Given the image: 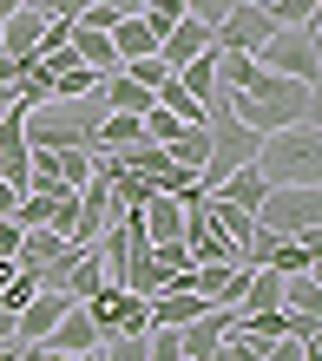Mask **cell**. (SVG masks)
<instances>
[{"label": "cell", "instance_id": "52a82bcc", "mask_svg": "<svg viewBox=\"0 0 322 361\" xmlns=\"http://www.w3.org/2000/svg\"><path fill=\"white\" fill-rule=\"evenodd\" d=\"M230 329H237V302H210L204 315H191V322L178 329V355L184 361H210V348H217Z\"/></svg>", "mask_w": 322, "mask_h": 361}, {"label": "cell", "instance_id": "cb8c5ba5", "mask_svg": "<svg viewBox=\"0 0 322 361\" xmlns=\"http://www.w3.org/2000/svg\"><path fill=\"white\" fill-rule=\"evenodd\" d=\"M53 178L66 184V190H79L85 178H93V152H85V145H73V152H53Z\"/></svg>", "mask_w": 322, "mask_h": 361}, {"label": "cell", "instance_id": "3957f363", "mask_svg": "<svg viewBox=\"0 0 322 361\" xmlns=\"http://www.w3.org/2000/svg\"><path fill=\"white\" fill-rule=\"evenodd\" d=\"M250 217H256V230H276V237H316L322 230V184H270Z\"/></svg>", "mask_w": 322, "mask_h": 361}, {"label": "cell", "instance_id": "d4e9b609", "mask_svg": "<svg viewBox=\"0 0 322 361\" xmlns=\"http://www.w3.org/2000/svg\"><path fill=\"white\" fill-rule=\"evenodd\" d=\"M125 79H132V86H145V92H158L165 86V79H171V66H165V59L158 53H138V59H125V66H119Z\"/></svg>", "mask_w": 322, "mask_h": 361}, {"label": "cell", "instance_id": "7402d4cb", "mask_svg": "<svg viewBox=\"0 0 322 361\" xmlns=\"http://www.w3.org/2000/svg\"><path fill=\"white\" fill-rule=\"evenodd\" d=\"M105 86V73H93V66H66V73H53V99H93Z\"/></svg>", "mask_w": 322, "mask_h": 361}, {"label": "cell", "instance_id": "d590c367", "mask_svg": "<svg viewBox=\"0 0 322 361\" xmlns=\"http://www.w3.org/2000/svg\"><path fill=\"white\" fill-rule=\"evenodd\" d=\"M13 269H20L13 257H0V289H7V283H13Z\"/></svg>", "mask_w": 322, "mask_h": 361}, {"label": "cell", "instance_id": "e0dca14e", "mask_svg": "<svg viewBox=\"0 0 322 361\" xmlns=\"http://www.w3.org/2000/svg\"><path fill=\"white\" fill-rule=\"evenodd\" d=\"M237 309H283V276L276 269H244Z\"/></svg>", "mask_w": 322, "mask_h": 361}, {"label": "cell", "instance_id": "e575fe53", "mask_svg": "<svg viewBox=\"0 0 322 361\" xmlns=\"http://www.w3.org/2000/svg\"><path fill=\"white\" fill-rule=\"evenodd\" d=\"M105 7H112V13H138L145 0H105Z\"/></svg>", "mask_w": 322, "mask_h": 361}, {"label": "cell", "instance_id": "5bb4252c", "mask_svg": "<svg viewBox=\"0 0 322 361\" xmlns=\"http://www.w3.org/2000/svg\"><path fill=\"white\" fill-rule=\"evenodd\" d=\"M165 158L178 164V171H184L191 184H198V171H204V158H210V132H204V125H184L178 138H165Z\"/></svg>", "mask_w": 322, "mask_h": 361}, {"label": "cell", "instance_id": "277c9868", "mask_svg": "<svg viewBox=\"0 0 322 361\" xmlns=\"http://www.w3.org/2000/svg\"><path fill=\"white\" fill-rule=\"evenodd\" d=\"M250 59L270 66V73H283V79L316 86V79H322V33H316V20H309V27H276L263 39V53H250Z\"/></svg>", "mask_w": 322, "mask_h": 361}, {"label": "cell", "instance_id": "f546056e", "mask_svg": "<svg viewBox=\"0 0 322 361\" xmlns=\"http://www.w3.org/2000/svg\"><path fill=\"white\" fill-rule=\"evenodd\" d=\"M230 7H237V0H184V13H191V20H204V27H217Z\"/></svg>", "mask_w": 322, "mask_h": 361}, {"label": "cell", "instance_id": "6da1fadb", "mask_svg": "<svg viewBox=\"0 0 322 361\" xmlns=\"http://www.w3.org/2000/svg\"><path fill=\"white\" fill-rule=\"evenodd\" d=\"M250 164L263 171V184H322V132H316V125L263 132Z\"/></svg>", "mask_w": 322, "mask_h": 361}, {"label": "cell", "instance_id": "f1b7e54d", "mask_svg": "<svg viewBox=\"0 0 322 361\" xmlns=\"http://www.w3.org/2000/svg\"><path fill=\"white\" fill-rule=\"evenodd\" d=\"M263 361H309V342H296V335H276L263 348Z\"/></svg>", "mask_w": 322, "mask_h": 361}, {"label": "cell", "instance_id": "30bf717a", "mask_svg": "<svg viewBox=\"0 0 322 361\" xmlns=\"http://www.w3.org/2000/svg\"><path fill=\"white\" fill-rule=\"evenodd\" d=\"M99 342H105V335H99L93 315H85V302H73L53 322V335H47V348H59V355H85V348H99Z\"/></svg>", "mask_w": 322, "mask_h": 361}, {"label": "cell", "instance_id": "8992f818", "mask_svg": "<svg viewBox=\"0 0 322 361\" xmlns=\"http://www.w3.org/2000/svg\"><path fill=\"white\" fill-rule=\"evenodd\" d=\"M270 33H276V20L256 7V0H237V7L210 27V47H217V53H263Z\"/></svg>", "mask_w": 322, "mask_h": 361}, {"label": "cell", "instance_id": "d6a6232c", "mask_svg": "<svg viewBox=\"0 0 322 361\" xmlns=\"http://www.w3.org/2000/svg\"><path fill=\"white\" fill-rule=\"evenodd\" d=\"M0 348H13V315L0 309Z\"/></svg>", "mask_w": 322, "mask_h": 361}, {"label": "cell", "instance_id": "484cf974", "mask_svg": "<svg viewBox=\"0 0 322 361\" xmlns=\"http://www.w3.org/2000/svg\"><path fill=\"white\" fill-rule=\"evenodd\" d=\"M33 295H40V276H33V269H13V283L0 289V309H7V315H20V309L33 302Z\"/></svg>", "mask_w": 322, "mask_h": 361}, {"label": "cell", "instance_id": "8fae6325", "mask_svg": "<svg viewBox=\"0 0 322 361\" xmlns=\"http://www.w3.org/2000/svg\"><path fill=\"white\" fill-rule=\"evenodd\" d=\"M40 27H47V7H13L7 20H0V53L33 59V47H40Z\"/></svg>", "mask_w": 322, "mask_h": 361}, {"label": "cell", "instance_id": "d6986e66", "mask_svg": "<svg viewBox=\"0 0 322 361\" xmlns=\"http://www.w3.org/2000/svg\"><path fill=\"white\" fill-rule=\"evenodd\" d=\"M283 315H322V283H316V269L283 276Z\"/></svg>", "mask_w": 322, "mask_h": 361}, {"label": "cell", "instance_id": "7a4b0ae2", "mask_svg": "<svg viewBox=\"0 0 322 361\" xmlns=\"http://www.w3.org/2000/svg\"><path fill=\"white\" fill-rule=\"evenodd\" d=\"M204 132H210V158H204V171H198V190L210 197V190H217L230 171H237V164L256 158V132H250L237 112H230V99H224V92L204 105Z\"/></svg>", "mask_w": 322, "mask_h": 361}, {"label": "cell", "instance_id": "8d00e7d4", "mask_svg": "<svg viewBox=\"0 0 322 361\" xmlns=\"http://www.w3.org/2000/svg\"><path fill=\"white\" fill-rule=\"evenodd\" d=\"M73 361H99V348H85V355H73Z\"/></svg>", "mask_w": 322, "mask_h": 361}, {"label": "cell", "instance_id": "44dd1931", "mask_svg": "<svg viewBox=\"0 0 322 361\" xmlns=\"http://www.w3.org/2000/svg\"><path fill=\"white\" fill-rule=\"evenodd\" d=\"M152 99H158V105H165V112L178 118V125H204V105H198V99H191V92L178 86V73H171V79H165V86H158Z\"/></svg>", "mask_w": 322, "mask_h": 361}, {"label": "cell", "instance_id": "4316f807", "mask_svg": "<svg viewBox=\"0 0 322 361\" xmlns=\"http://www.w3.org/2000/svg\"><path fill=\"white\" fill-rule=\"evenodd\" d=\"M145 335H152V329H145ZM145 335H105L99 361H145Z\"/></svg>", "mask_w": 322, "mask_h": 361}, {"label": "cell", "instance_id": "836d02e7", "mask_svg": "<svg viewBox=\"0 0 322 361\" xmlns=\"http://www.w3.org/2000/svg\"><path fill=\"white\" fill-rule=\"evenodd\" d=\"M13 105H20V92L7 86V79H0V112H13Z\"/></svg>", "mask_w": 322, "mask_h": 361}, {"label": "cell", "instance_id": "2e32d148", "mask_svg": "<svg viewBox=\"0 0 322 361\" xmlns=\"http://www.w3.org/2000/svg\"><path fill=\"white\" fill-rule=\"evenodd\" d=\"M263 171H256V164H237V171H230L217 190H210V197H224V204H237V210H256V204H263Z\"/></svg>", "mask_w": 322, "mask_h": 361}, {"label": "cell", "instance_id": "7c38bea8", "mask_svg": "<svg viewBox=\"0 0 322 361\" xmlns=\"http://www.w3.org/2000/svg\"><path fill=\"white\" fill-rule=\"evenodd\" d=\"M191 289H198L204 302H237L244 263H191Z\"/></svg>", "mask_w": 322, "mask_h": 361}, {"label": "cell", "instance_id": "83f0119b", "mask_svg": "<svg viewBox=\"0 0 322 361\" xmlns=\"http://www.w3.org/2000/svg\"><path fill=\"white\" fill-rule=\"evenodd\" d=\"M210 361H263V348H256V342H244V335H224V342L210 348Z\"/></svg>", "mask_w": 322, "mask_h": 361}, {"label": "cell", "instance_id": "9a60e30c", "mask_svg": "<svg viewBox=\"0 0 322 361\" xmlns=\"http://www.w3.org/2000/svg\"><path fill=\"white\" fill-rule=\"evenodd\" d=\"M112 53H119V66H125V59H138V53H158V33L145 27L138 13H119L112 20Z\"/></svg>", "mask_w": 322, "mask_h": 361}, {"label": "cell", "instance_id": "5b68a950", "mask_svg": "<svg viewBox=\"0 0 322 361\" xmlns=\"http://www.w3.org/2000/svg\"><path fill=\"white\" fill-rule=\"evenodd\" d=\"M85 315L99 322V335H145L152 329V309H145V295L119 289V283H99L85 295Z\"/></svg>", "mask_w": 322, "mask_h": 361}, {"label": "cell", "instance_id": "ffe728a7", "mask_svg": "<svg viewBox=\"0 0 322 361\" xmlns=\"http://www.w3.org/2000/svg\"><path fill=\"white\" fill-rule=\"evenodd\" d=\"M178 86L198 99V105H210V99H217V47H210V53H198L191 66H178Z\"/></svg>", "mask_w": 322, "mask_h": 361}, {"label": "cell", "instance_id": "1f68e13d", "mask_svg": "<svg viewBox=\"0 0 322 361\" xmlns=\"http://www.w3.org/2000/svg\"><path fill=\"white\" fill-rule=\"evenodd\" d=\"M13 250H20V224L0 217V257H13Z\"/></svg>", "mask_w": 322, "mask_h": 361}, {"label": "cell", "instance_id": "ba28073f", "mask_svg": "<svg viewBox=\"0 0 322 361\" xmlns=\"http://www.w3.org/2000/svg\"><path fill=\"white\" fill-rule=\"evenodd\" d=\"M66 309H73V295H66V289H40L33 302L13 315V348H33V342H47V335H53V322H59Z\"/></svg>", "mask_w": 322, "mask_h": 361}, {"label": "cell", "instance_id": "ac0fdd59", "mask_svg": "<svg viewBox=\"0 0 322 361\" xmlns=\"http://www.w3.org/2000/svg\"><path fill=\"white\" fill-rule=\"evenodd\" d=\"M204 210H210V224L224 230V243L244 257V243H250V230H256V217L250 210H237V204H224V197H204Z\"/></svg>", "mask_w": 322, "mask_h": 361}, {"label": "cell", "instance_id": "603a6c76", "mask_svg": "<svg viewBox=\"0 0 322 361\" xmlns=\"http://www.w3.org/2000/svg\"><path fill=\"white\" fill-rule=\"evenodd\" d=\"M276 27H309V20H322V0H256Z\"/></svg>", "mask_w": 322, "mask_h": 361}, {"label": "cell", "instance_id": "4fadbf2b", "mask_svg": "<svg viewBox=\"0 0 322 361\" xmlns=\"http://www.w3.org/2000/svg\"><path fill=\"white\" fill-rule=\"evenodd\" d=\"M73 59L79 66H93V73H119V53H112V33H99V27H85V20H73Z\"/></svg>", "mask_w": 322, "mask_h": 361}, {"label": "cell", "instance_id": "9c48e42d", "mask_svg": "<svg viewBox=\"0 0 322 361\" xmlns=\"http://www.w3.org/2000/svg\"><path fill=\"white\" fill-rule=\"evenodd\" d=\"M198 53H210V27H204V20H191V13H184L178 27H171V33L158 39V59H165L171 73H178V66H191Z\"/></svg>", "mask_w": 322, "mask_h": 361}, {"label": "cell", "instance_id": "4dcf8cb0", "mask_svg": "<svg viewBox=\"0 0 322 361\" xmlns=\"http://www.w3.org/2000/svg\"><path fill=\"white\" fill-rule=\"evenodd\" d=\"M40 7H47V13H59V20H79L85 7H93V0H40Z\"/></svg>", "mask_w": 322, "mask_h": 361}]
</instances>
